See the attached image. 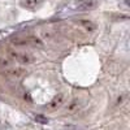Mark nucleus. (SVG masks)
<instances>
[{"instance_id": "1", "label": "nucleus", "mask_w": 130, "mask_h": 130, "mask_svg": "<svg viewBox=\"0 0 130 130\" xmlns=\"http://www.w3.org/2000/svg\"><path fill=\"white\" fill-rule=\"evenodd\" d=\"M12 43L14 46H20V47H25V46H40V42L38 40L37 37L32 35H17L12 38Z\"/></svg>"}, {"instance_id": "7", "label": "nucleus", "mask_w": 130, "mask_h": 130, "mask_svg": "<svg viewBox=\"0 0 130 130\" xmlns=\"http://www.w3.org/2000/svg\"><path fill=\"white\" fill-rule=\"evenodd\" d=\"M95 4H96L95 2H90V3H89V2H86V3H83V4H82V5L78 8V9H79V10H87V9H92V8H95Z\"/></svg>"}, {"instance_id": "12", "label": "nucleus", "mask_w": 130, "mask_h": 130, "mask_svg": "<svg viewBox=\"0 0 130 130\" xmlns=\"http://www.w3.org/2000/svg\"><path fill=\"white\" fill-rule=\"evenodd\" d=\"M78 2H83V0H78Z\"/></svg>"}, {"instance_id": "8", "label": "nucleus", "mask_w": 130, "mask_h": 130, "mask_svg": "<svg viewBox=\"0 0 130 130\" xmlns=\"http://www.w3.org/2000/svg\"><path fill=\"white\" fill-rule=\"evenodd\" d=\"M81 25H83L87 31H94L95 30V25L92 22H89V21H81Z\"/></svg>"}, {"instance_id": "2", "label": "nucleus", "mask_w": 130, "mask_h": 130, "mask_svg": "<svg viewBox=\"0 0 130 130\" xmlns=\"http://www.w3.org/2000/svg\"><path fill=\"white\" fill-rule=\"evenodd\" d=\"M10 56H12L14 60H17L18 62L24 64V65H29L34 61V57H32L30 53L27 52H10Z\"/></svg>"}, {"instance_id": "3", "label": "nucleus", "mask_w": 130, "mask_h": 130, "mask_svg": "<svg viewBox=\"0 0 130 130\" xmlns=\"http://www.w3.org/2000/svg\"><path fill=\"white\" fill-rule=\"evenodd\" d=\"M0 70H4L7 74L16 73V68L13 67V62L8 57H0Z\"/></svg>"}, {"instance_id": "4", "label": "nucleus", "mask_w": 130, "mask_h": 130, "mask_svg": "<svg viewBox=\"0 0 130 130\" xmlns=\"http://www.w3.org/2000/svg\"><path fill=\"white\" fill-rule=\"evenodd\" d=\"M43 4V0H21L20 5L27 10H37Z\"/></svg>"}, {"instance_id": "5", "label": "nucleus", "mask_w": 130, "mask_h": 130, "mask_svg": "<svg viewBox=\"0 0 130 130\" xmlns=\"http://www.w3.org/2000/svg\"><path fill=\"white\" fill-rule=\"evenodd\" d=\"M62 103H64V95L59 94L46 105V108H48V111H56L57 108H60L62 105Z\"/></svg>"}, {"instance_id": "10", "label": "nucleus", "mask_w": 130, "mask_h": 130, "mask_svg": "<svg viewBox=\"0 0 130 130\" xmlns=\"http://www.w3.org/2000/svg\"><path fill=\"white\" fill-rule=\"evenodd\" d=\"M35 121H37V122H40V124H47V122H48L47 117L42 116V115H37V116H35Z\"/></svg>"}, {"instance_id": "9", "label": "nucleus", "mask_w": 130, "mask_h": 130, "mask_svg": "<svg viewBox=\"0 0 130 130\" xmlns=\"http://www.w3.org/2000/svg\"><path fill=\"white\" fill-rule=\"evenodd\" d=\"M0 130H10V125L3 118H0Z\"/></svg>"}, {"instance_id": "6", "label": "nucleus", "mask_w": 130, "mask_h": 130, "mask_svg": "<svg viewBox=\"0 0 130 130\" xmlns=\"http://www.w3.org/2000/svg\"><path fill=\"white\" fill-rule=\"evenodd\" d=\"M82 105H83V100H82V99H78V98H75V99H73V100L68 104L67 109H68L69 113H74L75 111H78L79 108H82Z\"/></svg>"}, {"instance_id": "11", "label": "nucleus", "mask_w": 130, "mask_h": 130, "mask_svg": "<svg viewBox=\"0 0 130 130\" xmlns=\"http://www.w3.org/2000/svg\"><path fill=\"white\" fill-rule=\"evenodd\" d=\"M125 100H126V94H124V95H120V96L117 98V102H116V105H118V104L121 105V104H122V103H124Z\"/></svg>"}]
</instances>
